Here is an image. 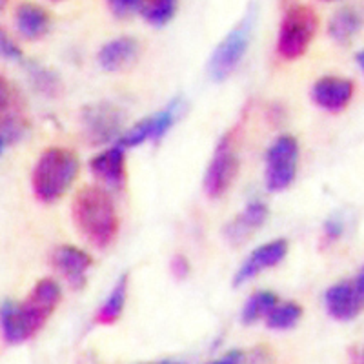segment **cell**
<instances>
[{
  "label": "cell",
  "instance_id": "6da1fadb",
  "mask_svg": "<svg viewBox=\"0 0 364 364\" xmlns=\"http://www.w3.org/2000/svg\"><path fill=\"white\" fill-rule=\"evenodd\" d=\"M63 288L53 279H42L24 302H4L0 306V330L8 343L21 344L37 336L46 321L57 310Z\"/></svg>",
  "mask_w": 364,
  "mask_h": 364
},
{
  "label": "cell",
  "instance_id": "7a4b0ae2",
  "mask_svg": "<svg viewBox=\"0 0 364 364\" xmlns=\"http://www.w3.org/2000/svg\"><path fill=\"white\" fill-rule=\"evenodd\" d=\"M75 226L91 245L104 250L119 233V213L112 195L100 186H84L73 199Z\"/></svg>",
  "mask_w": 364,
  "mask_h": 364
},
{
  "label": "cell",
  "instance_id": "3957f363",
  "mask_svg": "<svg viewBox=\"0 0 364 364\" xmlns=\"http://www.w3.org/2000/svg\"><path fill=\"white\" fill-rule=\"evenodd\" d=\"M80 170L79 157L66 148H48L38 157L31 186L42 203H55L66 193Z\"/></svg>",
  "mask_w": 364,
  "mask_h": 364
},
{
  "label": "cell",
  "instance_id": "277c9868",
  "mask_svg": "<svg viewBox=\"0 0 364 364\" xmlns=\"http://www.w3.org/2000/svg\"><path fill=\"white\" fill-rule=\"evenodd\" d=\"M318 29V17L306 4L291 6L282 17L277 35V53L284 60H297L306 53Z\"/></svg>",
  "mask_w": 364,
  "mask_h": 364
},
{
  "label": "cell",
  "instance_id": "5b68a950",
  "mask_svg": "<svg viewBox=\"0 0 364 364\" xmlns=\"http://www.w3.org/2000/svg\"><path fill=\"white\" fill-rule=\"evenodd\" d=\"M253 31V15H246L235 28L223 38L210 57L208 71L213 80H224L237 70L250 48Z\"/></svg>",
  "mask_w": 364,
  "mask_h": 364
},
{
  "label": "cell",
  "instance_id": "8992f818",
  "mask_svg": "<svg viewBox=\"0 0 364 364\" xmlns=\"http://www.w3.org/2000/svg\"><path fill=\"white\" fill-rule=\"evenodd\" d=\"M240 161L237 154V142L233 133H228L217 144L206 175H204V191L210 199H219L232 188L239 173Z\"/></svg>",
  "mask_w": 364,
  "mask_h": 364
},
{
  "label": "cell",
  "instance_id": "52a82bcc",
  "mask_svg": "<svg viewBox=\"0 0 364 364\" xmlns=\"http://www.w3.org/2000/svg\"><path fill=\"white\" fill-rule=\"evenodd\" d=\"M299 166V142L291 135H281L266 155V186L282 191L295 181Z\"/></svg>",
  "mask_w": 364,
  "mask_h": 364
},
{
  "label": "cell",
  "instance_id": "ba28073f",
  "mask_svg": "<svg viewBox=\"0 0 364 364\" xmlns=\"http://www.w3.org/2000/svg\"><path fill=\"white\" fill-rule=\"evenodd\" d=\"M286 253H288V240L286 239H275L266 242V245H261L246 257L245 262L237 269L235 277H233V284H246L252 279H255L259 273L277 266L284 259Z\"/></svg>",
  "mask_w": 364,
  "mask_h": 364
},
{
  "label": "cell",
  "instance_id": "9c48e42d",
  "mask_svg": "<svg viewBox=\"0 0 364 364\" xmlns=\"http://www.w3.org/2000/svg\"><path fill=\"white\" fill-rule=\"evenodd\" d=\"M353 91L355 86L350 79L344 77H336V75H328L318 79L311 87V99L315 106H318L324 112H343L348 104L352 102Z\"/></svg>",
  "mask_w": 364,
  "mask_h": 364
},
{
  "label": "cell",
  "instance_id": "30bf717a",
  "mask_svg": "<svg viewBox=\"0 0 364 364\" xmlns=\"http://www.w3.org/2000/svg\"><path fill=\"white\" fill-rule=\"evenodd\" d=\"M328 314L337 321H352L363 311L364 295L353 281H343L330 286L324 294Z\"/></svg>",
  "mask_w": 364,
  "mask_h": 364
},
{
  "label": "cell",
  "instance_id": "8fae6325",
  "mask_svg": "<svg viewBox=\"0 0 364 364\" xmlns=\"http://www.w3.org/2000/svg\"><path fill=\"white\" fill-rule=\"evenodd\" d=\"M53 264L73 288H82L86 284L87 272L93 266V259L82 248L64 245L53 252Z\"/></svg>",
  "mask_w": 364,
  "mask_h": 364
},
{
  "label": "cell",
  "instance_id": "7c38bea8",
  "mask_svg": "<svg viewBox=\"0 0 364 364\" xmlns=\"http://www.w3.org/2000/svg\"><path fill=\"white\" fill-rule=\"evenodd\" d=\"M82 122L87 139L95 144H100V142L112 141L119 133L120 113L113 106L97 104V106H90L84 109Z\"/></svg>",
  "mask_w": 364,
  "mask_h": 364
},
{
  "label": "cell",
  "instance_id": "4fadbf2b",
  "mask_svg": "<svg viewBox=\"0 0 364 364\" xmlns=\"http://www.w3.org/2000/svg\"><path fill=\"white\" fill-rule=\"evenodd\" d=\"M266 219H268L266 204L262 200H253L245 208L242 213H239L232 223L228 224L224 235L233 246L242 245L266 223Z\"/></svg>",
  "mask_w": 364,
  "mask_h": 364
},
{
  "label": "cell",
  "instance_id": "5bb4252c",
  "mask_svg": "<svg viewBox=\"0 0 364 364\" xmlns=\"http://www.w3.org/2000/svg\"><path fill=\"white\" fill-rule=\"evenodd\" d=\"M126 149L119 144L104 149L90 161V168L95 177L104 181L108 186L120 188L126 178Z\"/></svg>",
  "mask_w": 364,
  "mask_h": 364
},
{
  "label": "cell",
  "instance_id": "9a60e30c",
  "mask_svg": "<svg viewBox=\"0 0 364 364\" xmlns=\"http://www.w3.org/2000/svg\"><path fill=\"white\" fill-rule=\"evenodd\" d=\"M139 57V41L133 37H117L106 42L99 51V64L106 71L126 70Z\"/></svg>",
  "mask_w": 364,
  "mask_h": 364
},
{
  "label": "cell",
  "instance_id": "2e32d148",
  "mask_svg": "<svg viewBox=\"0 0 364 364\" xmlns=\"http://www.w3.org/2000/svg\"><path fill=\"white\" fill-rule=\"evenodd\" d=\"M22 99L17 87L0 77V133L8 139L21 133Z\"/></svg>",
  "mask_w": 364,
  "mask_h": 364
},
{
  "label": "cell",
  "instance_id": "e0dca14e",
  "mask_svg": "<svg viewBox=\"0 0 364 364\" xmlns=\"http://www.w3.org/2000/svg\"><path fill=\"white\" fill-rule=\"evenodd\" d=\"M364 26V13L357 6H344L333 13L328 24L330 37L337 44H350Z\"/></svg>",
  "mask_w": 364,
  "mask_h": 364
},
{
  "label": "cell",
  "instance_id": "ac0fdd59",
  "mask_svg": "<svg viewBox=\"0 0 364 364\" xmlns=\"http://www.w3.org/2000/svg\"><path fill=\"white\" fill-rule=\"evenodd\" d=\"M15 24L26 38H41L50 29V15L42 6L24 2L15 11Z\"/></svg>",
  "mask_w": 364,
  "mask_h": 364
},
{
  "label": "cell",
  "instance_id": "d6986e66",
  "mask_svg": "<svg viewBox=\"0 0 364 364\" xmlns=\"http://www.w3.org/2000/svg\"><path fill=\"white\" fill-rule=\"evenodd\" d=\"M126 297H128V273H124L115 286L112 288L106 301L100 304L99 311L95 315L97 324H113L119 321L126 306Z\"/></svg>",
  "mask_w": 364,
  "mask_h": 364
},
{
  "label": "cell",
  "instance_id": "ffe728a7",
  "mask_svg": "<svg viewBox=\"0 0 364 364\" xmlns=\"http://www.w3.org/2000/svg\"><path fill=\"white\" fill-rule=\"evenodd\" d=\"M302 306L295 301L277 302L266 315V324L272 330H290L301 321Z\"/></svg>",
  "mask_w": 364,
  "mask_h": 364
},
{
  "label": "cell",
  "instance_id": "44dd1931",
  "mask_svg": "<svg viewBox=\"0 0 364 364\" xmlns=\"http://www.w3.org/2000/svg\"><path fill=\"white\" fill-rule=\"evenodd\" d=\"M275 304H277V295L273 294V291H257V294H253L252 297L246 301L245 308H242V315H240V317H242V323H257L259 318L266 317Z\"/></svg>",
  "mask_w": 364,
  "mask_h": 364
},
{
  "label": "cell",
  "instance_id": "7402d4cb",
  "mask_svg": "<svg viewBox=\"0 0 364 364\" xmlns=\"http://www.w3.org/2000/svg\"><path fill=\"white\" fill-rule=\"evenodd\" d=\"M177 8L178 0H144L141 6V13L148 24L161 28L173 18Z\"/></svg>",
  "mask_w": 364,
  "mask_h": 364
},
{
  "label": "cell",
  "instance_id": "603a6c76",
  "mask_svg": "<svg viewBox=\"0 0 364 364\" xmlns=\"http://www.w3.org/2000/svg\"><path fill=\"white\" fill-rule=\"evenodd\" d=\"M0 57L6 60H22V50L2 29H0Z\"/></svg>",
  "mask_w": 364,
  "mask_h": 364
},
{
  "label": "cell",
  "instance_id": "cb8c5ba5",
  "mask_svg": "<svg viewBox=\"0 0 364 364\" xmlns=\"http://www.w3.org/2000/svg\"><path fill=\"white\" fill-rule=\"evenodd\" d=\"M144 0H108L109 9L115 13L117 17H128L133 11L141 9Z\"/></svg>",
  "mask_w": 364,
  "mask_h": 364
},
{
  "label": "cell",
  "instance_id": "d4e9b609",
  "mask_svg": "<svg viewBox=\"0 0 364 364\" xmlns=\"http://www.w3.org/2000/svg\"><path fill=\"white\" fill-rule=\"evenodd\" d=\"M344 233V224L341 223L339 219H328L326 224H324V237L328 239V242L331 240L341 239Z\"/></svg>",
  "mask_w": 364,
  "mask_h": 364
},
{
  "label": "cell",
  "instance_id": "484cf974",
  "mask_svg": "<svg viewBox=\"0 0 364 364\" xmlns=\"http://www.w3.org/2000/svg\"><path fill=\"white\" fill-rule=\"evenodd\" d=\"M171 273H173L175 277L184 279L190 273V262L184 255H177L173 257V261H171Z\"/></svg>",
  "mask_w": 364,
  "mask_h": 364
},
{
  "label": "cell",
  "instance_id": "4316f807",
  "mask_svg": "<svg viewBox=\"0 0 364 364\" xmlns=\"http://www.w3.org/2000/svg\"><path fill=\"white\" fill-rule=\"evenodd\" d=\"M239 360H242V353L232 352V353H228V355H224L223 359H220V363H239Z\"/></svg>",
  "mask_w": 364,
  "mask_h": 364
},
{
  "label": "cell",
  "instance_id": "83f0119b",
  "mask_svg": "<svg viewBox=\"0 0 364 364\" xmlns=\"http://www.w3.org/2000/svg\"><path fill=\"white\" fill-rule=\"evenodd\" d=\"M353 282H355V284H357V288H359L360 294L364 295V266H363V269H360L359 275H357V279Z\"/></svg>",
  "mask_w": 364,
  "mask_h": 364
},
{
  "label": "cell",
  "instance_id": "f1b7e54d",
  "mask_svg": "<svg viewBox=\"0 0 364 364\" xmlns=\"http://www.w3.org/2000/svg\"><path fill=\"white\" fill-rule=\"evenodd\" d=\"M357 64H359V68L360 70H363V73H364V50H360L359 53H357Z\"/></svg>",
  "mask_w": 364,
  "mask_h": 364
},
{
  "label": "cell",
  "instance_id": "f546056e",
  "mask_svg": "<svg viewBox=\"0 0 364 364\" xmlns=\"http://www.w3.org/2000/svg\"><path fill=\"white\" fill-rule=\"evenodd\" d=\"M9 139L8 136L4 135V133H0V154H2V151H4V148H6V142H8Z\"/></svg>",
  "mask_w": 364,
  "mask_h": 364
},
{
  "label": "cell",
  "instance_id": "4dcf8cb0",
  "mask_svg": "<svg viewBox=\"0 0 364 364\" xmlns=\"http://www.w3.org/2000/svg\"><path fill=\"white\" fill-rule=\"evenodd\" d=\"M6 2H8V0H0V11H2V9H4Z\"/></svg>",
  "mask_w": 364,
  "mask_h": 364
},
{
  "label": "cell",
  "instance_id": "1f68e13d",
  "mask_svg": "<svg viewBox=\"0 0 364 364\" xmlns=\"http://www.w3.org/2000/svg\"><path fill=\"white\" fill-rule=\"evenodd\" d=\"M53 2H60V0H53Z\"/></svg>",
  "mask_w": 364,
  "mask_h": 364
},
{
  "label": "cell",
  "instance_id": "d6a6232c",
  "mask_svg": "<svg viewBox=\"0 0 364 364\" xmlns=\"http://www.w3.org/2000/svg\"><path fill=\"white\" fill-rule=\"evenodd\" d=\"M363 359H364V350H363Z\"/></svg>",
  "mask_w": 364,
  "mask_h": 364
}]
</instances>
